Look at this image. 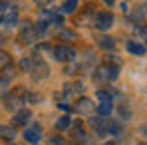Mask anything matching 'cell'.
I'll list each match as a JSON object with an SVG mask.
<instances>
[{"instance_id": "6da1fadb", "label": "cell", "mask_w": 147, "mask_h": 145, "mask_svg": "<svg viewBox=\"0 0 147 145\" xmlns=\"http://www.w3.org/2000/svg\"><path fill=\"white\" fill-rule=\"evenodd\" d=\"M119 76V66L117 64H103L94 72V80L103 84V82H113Z\"/></svg>"}, {"instance_id": "7a4b0ae2", "label": "cell", "mask_w": 147, "mask_h": 145, "mask_svg": "<svg viewBox=\"0 0 147 145\" xmlns=\"http://www.w3.org/2000/svg\"><path fill=\"white\" fill-rule=\"evenodd\" d=\"M30 72H32V78L36 82H40V80H46L50 76V68L40 56H32V68H30Z\"/></svg>"}, {"instance_id": "3957f363", "label": "cell", "mask_w": 147, "mask_h": 145, "mask_svg": "<svg viewBox=\"0 0 147 145\" xmlns=\"http://www.w3.org/2000/svg\"><path fill=\"white\" fill-rule=\"evenodd\" d=\"M94 26L98 30H109L113 26V14L111 12H98L94 16Z\"/></svg>"}, {"instance_id": "277c9868", "label": "cell", "mask_w": 147, "mask_h": 145, "mask_svg": "<svg viewBox=\"0 0 147 145\" xmlns=\"http://www.w3.org/2000/svg\"><path fill=\"white\" fill-rule=\"evenodd\" d=\"M54 58H56L58 62H72L74 58H76V52H74V48H70V46L60 44V46L54 48Z\"/></svg>"}, {"instance_id": "5b68a950", "label": "cell", "mask_w": 147, "mask_h": 145, "mask_svg": "<svg viewBox=\"0 0 147 145\" xmlns=\"http://www.w3.org/2000/svg\"><path fill=\"white\" fill-rule=\"evenodd\" d=\"M36 38H38V34L34 32V26H30V22H26V26L20 30V34H18V40L22 44H34Z\"/></svg>"}, {"instance_id": "8992f818", "label": "cell", "mask_w": 147, "mask_h": 145, "mask_svg": "<svg viewBox=\"0 0 147 145\" xmlns=\"http://www.w3.org/2000/svg\"><path fill=\"white\" fill-rule=\"evenodd\" d=\"M70 137H72L74 141H78V143H84L88 137H86V129H84V125H82V121L76 119L72 125V129H70Z\"/></svg>"}, {"instance_id": "52a82bcc", "label": "cell", "mask_w": 147, "mask_h": 145, "mask_svg": "<svg viewBox=\"0 0 147 145\" xmlns=\"http://www.w3.org/2000/svg\"><path fill=\"white\" fill-rule=\"evenodd\" d=\"M76 111L82 113V115H90V113L94 111V105H92V101H90L88 97H82V99L76 103Z\"/></svg>"}, {"instance_id": "ba28073f", "label": "cell", "mask_w": 147, "mask_h": 145, "mask_svg": "<svg viewBox=\"0 0 147 145\" xmlns=\"http://www.w3.org/2000/svg\"><path fill=\"white\" fill-rule=\"evenodd\" d=\"M30 117H32V111L30 109H20V111H16L14 113V125H26L28 121H30Z\"/></svg>"}, {"instance_id": "9c48e42d", "label": "cell", "mask_w": 147, "mask_h": 145, "mask_svg": "<svg viewBox=\"0 0 147 145\" xmlns=\"http://www.w3.org/2000/svg\"><path fill=\"white\" fill-rule=\"evenodd\" d=\"M16 20H18V10H16L14 6H10V8L6 10V14H4V26L12 28V26L16 24Z\"/></svg>"}, {"instance_id": "30bf717a", "label": "cell", "mask_w": 147, "mask_h": 145, "mask_svg": "<svg viewBox=\"0 0 147 145\" xmlns=\"http://www.w3.org/2000/svg\"><path fill=\"white\" fill-rule=\"evenodd\" d=\"M111 111H113V103H111V99H103V101L98 105V113L101 115V117H107Z\"/></svg>"}, {"instance_id": "8fae6325", "label": "cell", "mask_w": 147, "mask_h": 145, "mask_svg": "<svg viewBox=\"0 0 147 145\" xmlns=\"http://www.w3.org/2000/svg\"><path fill=\"white\" fill-rule=\"evenodd\" d=\"M98 46L103 50H113L115 48V40L111 36H101V38H98Z\"/></svg>"}, {"instance_id": "7c38bea8", "label": "cell", "mask_w": 147, "mask_h": 145, "mask_svg": "<svg viewBox=\"0 0 147 145\" xmlns=\"http://www.w3.org/2000/svg\"><path fill=\"white\" fill-rule=\"evenodd\" d=\"M127 52L135 54V56H143L145 54V46L139 42H127Z\"/></svg>"}, {"instance_id": "4fadbf2b", "label": "cell", "mask_w": 147, "mask_h": 145, "mask_svg": "<svg viewBox=\"0 0 147 145\" xmlns=\"http://www.w3.org/2000/svg\"><path fill=\"white\" fill-rule=\"evenodd\" d=\"M24 139L28 141V143L36 145L38 141H40V135H38V129H26V131H24Z\"/></svg>"}, {"instance_id": "5bb4252c", "label": "cell", "mask_w": 147, "mask_h": 145, "mask_svg": "<svg viewBox=\"0 0 147 145\" xmlns=\"http://www.w3.org/2000/svg\"><path fill=\"white\" fill-rule=\"evenodd\" d=\"M117 111H119V119H121V121H127L129 117H131V107H129V103H127V101H123Z\"/></svg>"}, {"instance_id": "9a60e30c", "label": "cell", "mask_w": 147, "mask_h": 145, "mask_svg": "<svg viewBox=\"0 0 147 145\" xmlns=\"http://www.w3.org/2000/svg\"><path fill=\"white\" fill-rule=\"evenodd\" d=\"M60 10H62L64 14H72V12L78 10V2H76V0H68V2H64V4L60 6Z\"/></svg>"}, {"instance_id": "2e32d148", "label": "cell", "mask_w": 147, "mask_h": 145, "mask_svg": "<svg viewBox=\"0 0 147 145\" xmlns=\"http://www.w3.org/2000/svg\"><path fill=\"white\" fill-rule=\"evenodd\" d=\"M14 135H16V131L12 129V127H8V125H0V137L2 139H14Z\"/></svg>"}, {"instance_id": "e0dca14e", "label": "cell", "mask_w": 147, "mask_h": 145, "mask_svg": "<svg viewBox=\"0 0 147 145\" xmlns=\"http://www.w3.org/2000/svg\"><path fill=\"white\" fill-rule=\"evenodd\" d=\"M68 127H70V117H68V115H62L60 119L56 121V129H58V131H66Z\"/></svg>"}, {"instance_id": "ac0fdd59", "label": "cell", "mask_w": 147, "mask_h": 145, "mask_svg": "<svg viewBox=\"0 0 147 145\" xmlns=\"http://www.w3.org/2000/svg\"><path fill=\"white\" fill-rule=\"evenodd\" d=\"M10 66V56L4 52V50H0V72L4 70V68H8Z\"/></svg>"}, {"instance_id": "d6986e66", "label": "cell", "mask_w": 147, "mask_h": 145, "mask_svg": "<svg viewBox=\"0 0 147 145\" xmlns=\"http://www.w3.org/2000/svg\"><path fill=\"white\" fill-rule=\"evenodd\" d=\"M46 30H48V22H46V20H40L38 24L34 26V32H36V34H44Z\"/></svg>"}, {"instance_id": "ffe728a7", "label": "cell", "mask_w": 147, "mask_h": 145, "mask_svg": "<svg viewBox=\"0 0 147 145\" xmlns=\"http://www.w3.org/2000/svg\"><path fill=\"white\" fill-rule=\"evenodd\" d=\"M58 36H60V38H64V40H74V38H76V34H74L72 30H60V32H58Z\"/></svg>"}, {"instance_id": "44dd1931", "label": "cell", "mask_w": 147, "mask_h": 145, "mask_svg": "<svg viewBox=\"0 0 147 145\" xmlns=\"http://www.w3.org/2000/svg\"><path fill=\"white\" fill-rule=\"evenodd\" d=\"M8 8H10L8 2H0V24H4V14H6Z\"/></svg>"}, {"instance_id": "7402d4cb", "label": "cell", "mask_w": 147, "mask_h": 145, "mask_svg": "<svg viewBox=\"0 0 147 145\" xmlns=\"http://www.w3.org/2000/svg\"><path fill=\"white\" fill-rule=\"evenodd\" d=\"M12 76H14V70H12V64H10L8 68L2 70V80H8V78H12Z\"/></svg>"}, {"instance_id": "603a6c76", "label": "cell", "mask_w": 147, "mask_h": 145, "mask_svg": "<svg viewBox=\"0 0 147 145\" xmlns=\"http://www.w3.org/2000/svg\"><path fill=\"white\" fill-rule=\"evenodd\" d=\"M20 68H22V70H26V72H30V68H32V58L22 60V62H20Z\"/></svg>"}, {"instance_id": "cb8c5ba5", "label": "cell", "mask_w": 147, "mask_h": 145, "mask_svg": "<svg viewBox=\"0 0 147 145\" xmlns=\"http://www.w3.org/2000/svg\"><path fill=\"white\" fill-rule=\"evenodd\" d=\"M52 143L54 145H68L64 139H60V137H52Z\"/></svg>"}, {"instance_id": "d4e9b609", "label": "cell", "mask_w": 147, "mask_h": 145, "mask_svg": "<svg viewBox=\"0 0 147 145\" xmlns=\"http://www.w3.org/2000/svg\"><path fill=\"white\" fill-rule=\"evenodd\" d=\"M62 22H64L62 14H54V24H62Z\"/></svg>"}, {"instance_id": "484cf974", "label": "cell", "mask_w": 147, "mask_h": 145, "mask_svg": "<svg viewBox=\"0 0 147 145\" xmlns=\"http://www.w3.org/2000/svg\"><path fill=\"white\" fill-rule=\"evenodd\" d=\"M58 105H60L64 111H70V105H66V103H58Z\"/></svg>"}, {"instance_id": "4316f807", "label": "cell", "mask_w": 147, "mask_h": 145, "mask_svg": "<svg viewBox=\"0 0 147 145\" xmlns=\"http://www.w3.org/2000/svg\"><path fill=\"white\" fill-rule=\"evenodd\" d=\"M103 145H117L115 141H107V143H103Z\"/></svg>"}, {"instance_id": "83f0119b", "label": "cell", "mask_w": 147, "mask_h": 145, "mask_svg": "<svg viewBox=\"0 0 147 145\" xmlns=\"http://www.w3.org/2000/svg\"><path fill=\"white\" fill-rule=\"evenodd\" d=\"M141 32H143V34H145V38H147V26H145V28H143V30H141Z\"/></svg>"}, {"instance_id": "f1b7e54d", "label": "cell", "mask_w": 147, "mask_h": 145, "mask_svg": "<svg viewBox=\"0 0 147 145\" xmlns=\"http://www.w3.org/2000/svg\"><path fill=\"white\" fill-rule=\"evenodd\" d=\"M2 42H4V36H0V44H2Z\"/></svg>"}, {"instance_id": "f546056e", "label": "cell", "mask_w": 147, "mask_h": 145, "mask_svg": "<svg viewBox=\"0 0 147 145\" xmlns=\"http://www.w3.org/2000/svg\"><path fill=\"white\" fill-rule=\"evenodd\" d=\"M139 145H147V143H139Z\"/></svg>"}, {"instance_id": "4dcf8cb0", "label": "cell", "mask_w": 147, "mask_h": 145, "mask_svg": "<svg viewBox=\"0 0 147 145\" xmlns=\"http://www.w3.org/2000/svg\"><path fill=\"white\" fill-rule=\"evenodd\" d=\"M145 133H147V127H145Z\"/></svg>"}]
</instances>
